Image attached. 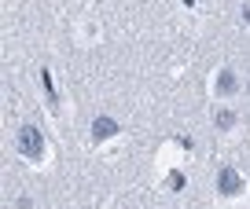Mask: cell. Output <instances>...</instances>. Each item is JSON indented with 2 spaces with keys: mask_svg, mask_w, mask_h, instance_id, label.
<instances>
[{
  "mask_svg": "<svg viewBox=\"0 0 250 209\" xmlns=\"http://www.w3.org/2000/svg\"><path fill=\"white\" fill-rule=\"evenodd\" d=\"M243 22L250 26V4H247V8H243Z\"/></svg>",
  "mask_w": 250,
  "mask_h": 209,
  "instance_id": "6",
  "label": "cell"
},
{
  "mask_svg": "<svg viewBox=\"0 0 250 209\" xmlns=\"http://www.w3.org/2000/svg\"><path fill=\"white\" fill-rule=\"evenodd\" d=\"M217 77H221V81H217V92H221V95H232V92H235V74H232V70H221Z\"/></svg>",
  "mask_w": 250,
  "mask_h": 209,
  "instance_id": "4",
  "label": "cell"
},
{
  "mask_svg": "<svg viewBox=\"0 0 250 209\" xmlns=\"http://www.w3.org/2000/svg\"><path fill=\"white\" fill-rule=\"evenodd\" d=\"M217 191L225 194V198H235V194L243 191V176L232 169V165H225V169L217 172Z\"/></svg>",
  "mask_w": 250,
  "mask_h": 209,
  "instance_id": "1",
  "label": "cell"
},
{
  "mask_svg": "<svg viewBox=\"0 0 250 209\" xmlns=\"http://www.w3.org/2000/svg\"><path fill=\"white\" fill-rule=\"evenodd\" d=\"M19 151H22L26 158H41V132L33 129V125H22V129H19Z\"/></svg>",
  "mask_w": 250,
  "mask_h": 209,
  "instance_id": "2",
  "label": "cell"
},
{
  "mask_svg": "<svg viewBox=\"0 0 250 209\" xmlns=\"http://www.w3.org/2000/svg\"><path fill=\"white\" fill-rule=\"evenodd\" d=\"M232 125H235V114L232 110H221L217 114V129H232Z\"/></svg>",
  "mask_w": 250,
  "mask_h": 209,
  "instance_id": "5",
  "label": "cell"
},
{
  "mask_svg": "<svg viewBox=\"0 0 250 209\" xmlns=\"http://www.w3.org/2000/svg\"><path fill=\"white\" fill-rule=\"evenodd\" d=\"M110 136H118V121L114 117H96L92 121V139L103 143V139H110Z\"/></svg>",
  "mask_w": 250,
  "mask_h": 209,
  "instance_id": "3",
  "label": "cell"
}]
</instances>
